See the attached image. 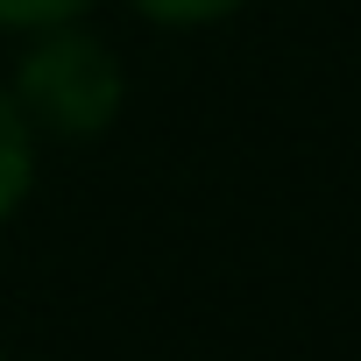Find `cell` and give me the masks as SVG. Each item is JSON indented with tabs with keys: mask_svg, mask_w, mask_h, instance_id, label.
<instances>
[{
	"mask_svg": "<svg viewBox=\"0 0 361 361\" xmlns=\"http://www.w3.org/2000/svg\"><path fill=\"white\" fill-rule=\"evenodd\" d=\"M0 361H8V347H0Z\"/></svg>",
	"mask_w": 361,
	"mask_h": 361,
	"instance_id": "obj_5",
	"label": "cell"
},
{
	"mask_svg": "<svg viewBox=\"0 0 361 361\" xmlns=\"http://www.w3.org/2000/svg\"><path fill=\"white\" fill-rule=\"evenodd\" d=\"M92 0H0V29L8 36H43V29H64V22H85Z\"/></svg>",
	"mask_w": 361,
	"mask_h": 361,
	"instance_id": "obj_4",
	"label": "cell"
},
{
	"mask_svg": "<svg viewBox=\"0 0 361 361\" xmlns=\"http://www.w3.org/2000/svg\"><path fill=\"white\" fill-rule=\"evenodd\" d=\"M8 92H15V106H22V121H29L36 135L85 142V135L114 128L128 85H121V57H114L99 36H85L78 22H64V29L29 36V50H22Z\"/></svg>",
	"mask_w": 361,
	"mask_h": 361,
	"instance_id": "obj_1",
	"label": "cell"
},
{
	"mask_svg": "<svg viewBox=\"0 0 361 361\" xmlns=\"http://www.w3.org/2000/svg\"><path fill=\"white\" fill-rule=\"evenodd\" d=\"M128 8H135L142 22H156V29H206V22L241 15L248 0H128Z\"/></svg>",
	"mask_w": 361,
	"mask_h": 361,
	"instance_id": "obj_3",
	"label": "cell"
},
{
	"mask_svg": "<svg viewBox=\"0 0 361 361\" xmlns=\"http://www.w3.org/2000/svg\"><path fill=\"white\" fill-rule=\"evenodd\" d=\"M36 192V128L22 121L15 92L0 85V227H8Z\"/></svg>",
	"mask_w": 361,
	"mask_h": 361,
	"instance_id": "obj_2",
	"label": "cell"
}]
</instances>
